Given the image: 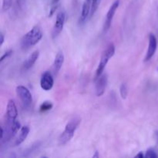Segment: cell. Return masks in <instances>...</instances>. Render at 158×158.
I'll list each match as a JSON object with an SVG mask.
<instances>
[{"label": "cell", "instance_id": "4316f807", "mask_svg": "<svg viewBox=\"0 0 158 158\" xmlns=\"http://www.w3.org/2000/svg\"><path fill=\"white\" fill-rule=\"evenodd\" d=\"M99 157V154H97V151H96V154H95V155L94 156V157Z\"/></svg>", "mask_w": 158, "mask_h": 158}, {"label": "cell", "instance_id": "ba28073f", "mask_svg": "<svg viewBox=\"0 0 158 158\" xmlns=\"http://www.w3.org/2000/svg\"><path fill=\"white\" fill-rule=\"evenodd\" d=\"M107 76L106 74H101L97 79H96V95L101 97L103 95L107 85Z\"/></svg>", "mask_w": 158, "mask_h": 158}, {"label": "cell", "instance_id": "9c48e42d", "mask_svg": "<svg viewBox=\"0 0 158 158\" xmlns=\"http://www.w3.org/2000/svg\"><path fill=\"white\" fill-rule=\"evenodd\" d=\"M54 84V80L52 73L49 71H46L42 75L40 80V86L43 90L49 91L52 88Z\"/></svg>", "mask_w": 158, "mask_h": 158}, {"label": "cell", "instance_id": "e0dca14e", "mask_svg": "<svg viewBox=\"0 0 158 158\" xmlns=\"http://www.w3.org/2000/svg\"><path fill=\"white\" fill-rule=\"evenodd\" d=\"M52 103L49 101H45L40 105V112H46V111L50 110L52 108Z\"/></svg>", "mask_w": 158, "mask_h": 158}, {"label": "cell", "instance_id": "484cf974", "mask_svg": "<svg viewBox=\"0 0 158 158\" xmlns=\"http://www.w3.org/2000/svg\"><path fill=\"white\" fill-rule=\"evenodd\" d=\"M155 136H156V138H157V140H158V131H157L155 132Z\"/></svg>", "mask_w": 158, "mask_h": 158}, {"label": "cell", "instance_id": "6da1fadb", "mask_svg": "<svg viewBox=\"0 0 158 158\" xmlns=\"http://www.w3.org/2000/svg\"><path fill=\"white\" fill-rule=\"evenodd\" d=\"M43 38V32L38 26H34L21 40V47L23 49H28L35 46Z\"/></svg>", "mask_w": 158, "mask_h": 158}, {"label": "cell", "instance_id": "7c38bea8", "mask_svg": "<svg viewBox=\"0 0 158 158\" xmlns=\"http://www.w3.org/2000/svg\"><path fill=\"white\" fill-rule=\"evenodd\" d=\"M64 54H63V51H59L57 54L56 55L55 59H54L53 65H52V68H53V72L55 74L58 73L59 71L63 66V63H64Z\"/></svg>", "mask_w": 158, "mask_h": 158}, {"label": "cell", "instance_id": "d6986e66", "mask_svg": "<svg viewBox=\"0 0 158 158\" xmlns=\"http://www.w3.org/2000/svg\"><path fill=\"white\" fill-rule=\"evenodd\" d=\"M145 157L146 158H158L157 153L152 148H150L147 151L145 154Z\"/></svg>", "mask_w": 158, "mask_h": 158}, {"label": "cell", "instance_id": "44dd1931", "mask_svg": "<svg viewBox=\"0 0 158 158\" xmlns=\"http://www.w3.org/2000/svg\"><path fill=\"white\" fill-rule=\"evenodd\" d=\"M12 52H12V49H10V50H8L7 52H5V53L3 54L2 56L1 57V59H0V63H2V62L4 61L5 60H6L7 58H9V57L11 55H12Z\"/></svg>", "mask_w": 158, "mask_h": 158}, {"label": "cell", "instance_id": "4fadbf2b", "mask_svg": "<svg viewBox=\"0 0 158 158\" xmlns=\"http://www.w3.org/2000/svg\"><path fill=\"white\" fill-rule=\"evenodd\" d=\"M39 56H40V52L38 50H35L26 59V61L23 63V69L25 70H27V69H29L30 68H32L33 66V65L35 64V62L38 60Z\"/></svg>", "mask_w": 158, "mask_h": 158}, {"label": "cell", "instance_id": "2e32d148", "mask_svg": "<svg viewBox=\"0 0 158 158\" xmlns=\"http://www.w3.org/2000/svg\"><path fill=\"white\" fill-rule=\"evenodd\" d=\"M101 1L102 0H92V6H91V12L89 16H94V14L96 13V12H97V9H98L99 6H100Z\"/></svg>", "mask_w": 158, "mask_h": 158}, {"label": "cell", "instance_id": "cb8c5ba5", "mask_svg": "<svg viewBox=\"0 0 158 158\" xmlns=\"http://www.w3.org/2000/svg\"><path fill=\"white\" fill-rule=\"evenodd\" d=\"M136 157L142 158V157H145V155H143V153H142V152H140L138 154H137V155H136Z\"/></svg>", "mask_w": 158, "mask_h": 158}, {"label": "cell", "instance_id": "5bb4252c", "mask_svg": "<svg viewBox=\"0 0 158 158\" xmlns=\"http://www.w3.org/2000/svg\"><path fill=\"white\" fill-rule=\"evenodd\" d=\"M29 131H30V129H29V126H24L20 129L19 134L18 137H17V139L15 140V146H19V145H20L21 143H23V142L25 141L26 137L29 135Z\"/></svg>", "mask_w": 158, "mask_h": 158}, {"label": "cell", "instance_id": "30bf717a", "mask_svg": "<svg viewBox=\"0 0 158 158\" xmlns=\"http://www.w3.org/2000/svg\"><path fill=\"white\" fill-rule=\"evenodd\" d=\"M157 47V38L153 33L149 35V45H148V49L147 51L146 56L144 58V62H148L151 60L154 55L155 54L156 50Z\"/></svg>", "mask_w": 158, "mask_h": 158}, {"label": "cell", "instance_id": "9a60e30c", "mask_svg": "<svg viewBox=\"0 0 158 158\" xmlns=\"http://www.w3.org/2000/svg\"><path fill=\"white\" fill-rule=\"evenodd\" d=\"M21 128H22L21 124H20L19 122L17 121V120L14 121L13 123H12V124L9 127V131H8L7 134H7V137H6V139L4 140V141L6 142V140H10L12 137H13L14 136L17 134V132H18V131H19Z\"/></svg>", "mask_w": 158, "mask_h": 158}, {"label": "cell", "instance_id": "d4e9b609", "mask_svg": "<svg viewBox=\"0 0 158 158\" xmlns=\"http://www.w3.org/2000/svg\"><path fill=\"white\" fill-rule=\"evenodd\" d=\"M59 1H60V0H52V5H56V4H58Z\"/></svg>", "mask_w": 158, "mask_h": 158}, {"label": "cell", "instance_id": "83f0119b", "mask_svg": "<svg viewBox=\"0 0 158 158\" xmlns=\"http://www.w3.org/2000/svg\"><path fill=\"white\" fill-rule=\"evenodd\" d=\"M157 70H158V68H157Z\"/></svg>", "mask_w": 158, "mask_h": 158}, {"label": "cell", "instance_id": "8992f818", "mask_svg": "<svg viewBox=\"0 0 158 158\" xmlns=\"http://www.w3.org/2000/svg\"><path fill=\"white\" fill-rule=\"evenodd\" d=\"M119 6H120V0H116V1L111 5L110 7L109 10H108L107 12V14H106V20H105L104 23V26H103V30H104L105 32H107V31L109 30L110 28L113 19H114V15H115L117 9L119 8Z\"/></svg>", "mask_w": 158, "mask_h": 158}, {"label": "cell", "instance_id": "7a4b0ae2", "mask_svg": "<svg viewBox=\"0 0 158 158\" xmlns=\"http://www.w3.org/2000/svg\"><path fill=\"white\" fill-rule=\"evenodd\" d=\"M80 119L79 118H74L71 120L66 125L64 131L61 134V135L59 137V144L60 145H64L67 143L73 137L75 131H77V127L80 125Z\"/></svg>", "mask_w": 158, "mask_h": 158}, {"label": "cell", "instance_id": "5b68a950", "mask_svg": "<svg viewBox=\"0 0 158 158\" xmlns=\"http://www.w3.org/2000/svg\"><path fill=\"white\" fill-rule=\"evenodd\" d=\"M65 21H66V13L64 11H60L57 13L56 19V23L54 24L53 29L52 31V38L56 39L60 32H62L64 26Z\"/></svg>", "mask_w": 158, "mask_h": 158}, {"label": "cell", "instance_id": "8fae6325", "mask_svg": "<svg viewBox=\"0 0 158 158\" xmlns=\"http://www.w3.org/2000/svg\"><path fill=\"white\" fill-rule=\"evenodd\" d=\"M91 6H92V0H84L83 6H82L81 15L80 18V23H83L86 19L88 16L90 15Z\"/></svg>", "mask_w": 158, "mask_h": 158}, {"label": "cell", "instance_id": "277c9868", "mask_svg": "<svg viewBox=\"0 0 158 158\" xmlns=\"http://www.w3.org/2000/svg\"><path fill=\"white\" fill-rule=\"evenodd\" d=\"M15 92L23 106L26 108L29 107L32 103V97L29 89L24 86H18L15 89Z\"/></svg>", "mask_w": 158, "mask_h": 158}, {"label": "cell", "instance_id": "52a82bcc", "mask_svg": "<svg viewBox=\"0 0 158 158\" xmlns=\"http://www.w3.org/2000/svg\"><path fill=\"white\" fill-rule=\"evenodd\" d=\"M6 116H7L8 125L9 127L15 121V119L18 117V110H17L16 105L12 100H9L8 101L7 110H6Z\"/></svg>", "mask_w": 158, "mask_h": 158}, {"label": "cell", "instance_id": "ffe728a7", "mask_svg": "<svg viewBox=\"0 0 158 158\" xmlns=\"http://www.w3.org/2000/svg\"><path fill=\"white\" fill-rule=\"evenodd\" d=\"M12 5V0H3L2 1V10L7 11L11 8Z\"/></svg>", "mask_w": 158, "mask_h": 158}, {"label": "cell", "instance_id": "7402d4cb", "mask_svg": "<svg viewBox=\"0 0 158 158\" xmlns=\"http://www.w3.org/2000/svg\"><path fill=\"white\" fill-rule=\"evenodd\" d=\"M57 7H58V4L54 5L53 7H52V9H51V10H50V12H49V17H51L52 15H53V13L56 12V10L57 9Z\"/></svg>", "mask_w": 158, "mask_h": 158}, {"label": "cell", "instance_id": "603a6c76", "mask_svg": "<svg viewBox=\"0 0 158 158\" xmlns=\"http://www.w3.org/2000/svg\"><path fill=\"white\" fill-rule=\"evenodd\" d=\"M4 40H5L4 34H3L2 32H0V46H2L3 45Z\"/></svg>", "mask_w": 158, "mask_h": 158}, {"label": "cell", "instance_id": "ac0fdd59", "mask_svg": "<svg viewBox=\"0 0 158 158\" xmlns=\"http://www.w3.org/2000/svg\"><path fill=\"white\" fill-rule=\"evenodd\" d=\"M120 93L122 98H123V100H125L128 95V89L126 83H122L121 86H120Z\"/></svg>", "mask_w": 158, "mask_h": 158}, {"label": "cell", "instance_id": "3957f363", "mask_svg": "<svg viewBox=\"0 0 158 158\" xmlns=\"http://www.w3.org/2000/svg\"><path fill=\"white\" fill-rule=\"evenodd\" d=\"M114 53H115V46H114V44H113V43H110V44L106 47V49L103 51V53H102L101 57H100V63H99L97 71H96L95 80L98 78L101 74H103L106 64H107V63L109 62L110 59L111 57L114 56Z\"/></svg>", "mask_w": 158, "mask_h": 158}]
</instances>
